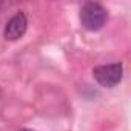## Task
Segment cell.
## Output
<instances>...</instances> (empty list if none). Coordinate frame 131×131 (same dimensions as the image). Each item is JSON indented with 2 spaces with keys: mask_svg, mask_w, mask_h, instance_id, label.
I'll return each instance as SVG.
<instances>
[{
  "mask_svg": "<svg viewBox=\"0 0 131 131\" xmlns=\"http://www.w3.org/2000/svg\"><path fill=\"white\" fill-rule=\"evenodd\" d=\"M108 19V11L97 2H86L80 9L82 26L88 31H99Z\"/></svg>",
  "mask_w": 131,
  "mask_h": 131,
  "instance_id": "1",
  "label": "cell"
},
{
  "mask_svg": "<svg viewBox=\"0 0 131 131\" xmlns=\"http://www.w3.org/2000/svg\"><path fill=\"white\" fill-rule=\"evenodd\" d=\"M122 76H123V67L120 62L110 63V65H99L93 70V77L103 88L116 86L122 80Z\"/></svg>",
  "mask_w": 131,
  "mask_h": 131,
  "instance_id": "2",
  "label": "cell"
},
{
  "mask_svg": "<svg viewBox=\"0 0 131 131\" xmlns=\"http://www.w3.org/2000/svg\"><path fill=\"white\" fill-rule=\"evenodd\" d=\"M26 28H28L26 16L23 13H17L16 16H13L6 22L5 29H3V36L6 40H17L26 32Z\"/></svg>",
  "mask_w": 131,
  "mask_h": 131,
  "instance_id": "3",
  "label": "cell"
},
{
  "mask_svg": "<svg viewBox=\"0 0 131 131\" xmlns=\"http://www.w3.org/2000/svg\"><path fill=\"white\" fill-rule=\"evenodd\" d=\"M19 131H34V129H28V128H22V129H19Z\"/></svg>",
  "mask_w": 131,
  "mask_h": 131,
  "instance_id": "4",
  "label": "cell"
}]
</instances>
